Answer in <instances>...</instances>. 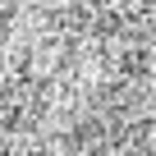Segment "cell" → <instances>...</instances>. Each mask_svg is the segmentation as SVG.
Returning a JSON list of instances; mask_svg holds the SVG:
<instances>
[{
  "label": "cell",
  "instance_id": "obj_1",
  "mask_svg": "<svg viewBox=\"0 0 156 156\" xmlns=\"http://www.w3.org/2000/svg\"><path fill=\"white\" fill-rule=\"evenodd\" d=\"M151 5H156V0H151Z\"/></svg>",
  "mask_w": 156,
  "mask_h": 156
}]
</instances>
